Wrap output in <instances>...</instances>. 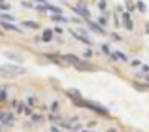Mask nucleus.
Here are the masks:
<instances>
[{"instance_id": "nucleus-1", "label": "nucleus", "mask_w": 149, "mask_h": 132, "mask_svg": "<svg viewBox=\"0 0 149 132\" xmlns=\"http://www.w3.org/2000/svg\"><path fill=\"white\" fill-rule=\"evenodd\" d=\"M72 104L76 108H85V110L93 111V113H96V115H102V117H109V110L106 106H102L100 102H96V100H85V98H81V100L72 102Z\"/></svg>"}, {"instance_id": "nucleus-2", "label": "nucleus", "mask_w": 149, "mask_h": 132, "mask_svg": "<svg viewBox=\"0 0 149 132\" xmlns=\"http://www.w3.org/2000/svg\"><path fill=\"white\" fill-rule=\"evenodd\" d=\"M26 74V66L21 64H13V63H8V64H0V77H6V79H13V77H21Z\"/></svg>"}, {"instance_id": "nucleus-3", "label": "nucleus", "mask_w": 149, "mask_h": 132, "mask_svg": "<svg viewBox=\"0 0 149 132\" xmlns=\"http://www.w3.org/2000/svg\"><path fill=\"white\" fill-rule=\"evenodd\" d=\"M70 10L74 11V13H77L79 17H83V19H91V11H89V8H87V4L85 2H77L76 6H70Z\"/></svg>"}, {"instance_id": "nucleus-4", "label": "nucleus", "mask_w": 149, "mask_h": 132, "mask_svg": "<svg viewBox=\"0 0 149 132\" xmlns=\"http://www.w3.org/2000/svg\"><path fill=\"white\" fill-rule=\"evenodd\" d=\"M74 68L77 70V72H96V64H93V63H89V60H85V59H81L79 63H77Z\"/></svg>"}, {"instance_id": "nucleus-5", "label": "nucleus", "mask_w": 149, "mask_h": 132, "mask_svg": "<svg viewBox=\"0 0 149 132\" xmlns=\"http://www.w3.org/2000/svg\"><path fill=\"white\" fill-rule=\"evenodd\" d=\"M64 96L70 100V102H76V100H81L83 98V94H81V91H77V89H64Z\"/></svg>"}, {"instance_id": "nucleus-6", "label": "nucleus", "mask_w": 149, "mask_h": 132, "mask_svg": "<svg viewBox=\"0 0 149 132\" xmlns=\"http://www.w3.org/2000/svg\"><path fill=\"white\" fill-rule=\"evenodd\" d=\"M15 121V115L11 111H0V126H8Z\"/></svg>"}, {"instance_id": "nucleus-7", "label": "nucleus", "mask_w": 149, "mask_h": 132, "mask_svg": "<svg viewBox=\"0 0 149 132\" xmlns=\"http://www.w3.org/2000/svg\"><path fill=\"white\" fill-rule=\"evenodd\" d=\"M0 26H2L4 30H10V32H15V34H21L23 28L21 26H17L15 23H6V21H0Z\"/></svg>"}, {"instance_id": "nucleus-8", "label": "nucleus", "mask_w": 149, "mask_h": 132, "mask_svg": "<svg viewBox=\"0 0 149 132\" xmlns=\"http://www.w3.org/2000/svg\"><path fill=\"white\" fill-rule=\"evenodd\" d=\"M87 26H89V30H93L95 34H102V36H108V32H106V28H102V26H98L95 21H91L89 19L87 21Z\"/></svg>"}, {"instance_id": "nucleus-9", "label": "nucleus", "mask_w": 149, "mask_h": 132, "mask_svg": "<svg viewBox=\"0 0 149 132\" xmlns=\"http://www.w3.org/2000/svg\"><path fill=\"white\" fill-rule=\"evenodd\" d=\"M44 57H45L47 60H51L53 64H57V66H66L64 63H62V57H61V55H53V53H45Z\"/></svg>"}, {"instance_id": "nucleus-10", "label": "nucleus", "mask_w": 149, "mask_h": 132, "mask_svg": "<svg viewBox=\"0 0 149 132\" xmlns=\"http://www.w3.org/2000/svg\"><path fill=\"white\" fill-rule=\"evenodd\" d=\"M130 85H132V89H136L138 92H146V91H149V87H147L146 83H142L140 79H132Z\"/></svg>"}, {"instance_id": "nucleus-11", "label": "nucleus", "mask_w": 149, "mask_h": 132, "mask_svg": "<svg viewBox=\"0 0 149 132\" xmlns=\"http://www.w3.org/2000/svg\"><path fill=\"white\" fill-rule=\"evenodd\" d=\"M4 55H6L13 64H21V63H23V57L17 55V53H13V51H4Z\"/></svg>"}, {"instance_id": "nucleus-12", "label": "nucleus", "mask_w": 149, "mask_h": 132, "mask_svg": "<svg viewBox=\"0 0 149 132\" xmlns=\"http://www.w3.org/2000/svg\"><path fill=\"white\" fill-rule=\"evenodd\" d=\"M109 59H113V60H121V63H127L128 57L125 55L123 51H111V53H109Z\"/></svg>"}, {"instance_id": "nucleus-13", "label": "nucleus", "mask_w": 149, "mask_h": 132, "mask_svg": "<svg viewBox=\"0 0 149 132\" xmlns=\"http://www.w3.org/2000/svg\"><path fill=\"white\" fill-rule=\"evenodd\" d=\"M21 28H30V30H38V28H40V25H38L36 21H30V19H26V21H21Z\"/></svg>"}, {"instance_id": "nucleus-14", "label": "nucleus", "mask_w": 149, "mask_h": 132, "mask_svg": "<svg viewBox=\"0 0 149 132\" xmlns=\"http://www.w3.org/2000/svg\"><path fill=\"white\" fill-rule=\"evenodd\" d=\"M53 36H55V34H53V30H51V28H45L44 32H42L40 42H44V44H49V42L53 40Z\"/></svg>"}, {"instance_id": "nucleus-15", "label": "nucleus", "mask_w": 149, "mask_h": 132, "mask_svg": "<svg viewBox=\"0 0 149 132\" xmlns=\"http://www.w3.org/2000/svg\"><path fill=\"white\" fill-rule=\"evenodd\" d=\"M44 121H45V117L40 115V113H32L30 115V123H32V125H42Z\"/></svg>"}, {"instance_id": "nucleus-16", "label": "nucleus", "mask_w": 149, "mask_h": 132, "mask_svg": "<svg viewBox=\"0 0 149 132\" xmlns=\"http://www.w3.org/2000/svg\"><path fill=\"white\" fill-rule=\"evenodd\" d=\"M51 21L57 23V25H62V23H70V19H66L64 15H53V17H51Z\"/></svg>"}, {"instance_id": "nucleus-17", "label": "nucleus", "mask_w": 149, "mask_h": 132, "mask_svg": "<svg viewBox=\"0 0 149 132\" xmlns=\"http://www.w3.org/2000/svg\"><path fill=\"white\" fill-rule=\"evenodd\" d=\"M0 21H6V23H13L15 21V17H13V13H10V11H8V13H0Z\"/></svg>"}, {"instance_id": "nucleus-18", "label": "nucleus", "mask_w": 149, "mask_h": 132, "mask_svg": "<svg viewBox=\"0 0 149 132\" xmlns=\"http://www.w3.org/2000/svg\"><path fill=\"white\" fill-rule=\"evenodd\" d=\"M95 23H96V25H98V26H102V28H106V25H108L109 21H108V17H106V15H100V17L96 19Z\"/></svg>"}, {"instance_id": "nucleus-19", "label": "nucleus", "mask_w": 149, "mask_h": 132, "mask_svg": "<svg viewBox=\"0 0 149 132\" xmlns=\"http://www.w3.org/2000/svg\"><path fill=\"white\" fill-rule=\"evenodd\" d=\"M136 10H140V11H147V4L143 2V0H136Z\"/></svg>"}, {"instance_id": "nucleus-20", "label": "nucleus", "mask_w": 149, "mask_h": 132, "mask_svg": "<svg viewBox=\"0 0 149 132\" xmlns=\"http://www.w3.org/2000/svg\"><path fill=\"white\" fill-rule=\"evenodd\" d=\"M125 8H127V11L130 13V11H134V10H136V4L132 2V0H125Z\"/></svg>"}, {"instance_id": "nucleus-21", "label": "nucleus", "mask_w": 149, "mask_h": 132, "mask_svg": "<svg viewBox=\"0 0 149 132\" xmlns=\"http://www.w3.org/2000/svg\"><path fill=\"white\" fill-rule=\"evenodd\" d=\"M8 100V87H0V102Z\"/></svg>"}, {"instance_id": "nucleus-22", "label": "nucleus", "mask_w": 149, "mask_h": 132, "mask_svg": "<svg viewBox=\"0 0 149 132\" xmlns=\"http://www.w3.org/2000/svg\"><path fill=\"white\" fill-rule=\"evenodd\" d=\"M47 119L53 123V125H58V123H61V117H58V113H49Z\"/></svg>"}, {"instance_id": "nucleus-23", "label": "nucleus", "mask_w": 149, "mask_h": 132, "mask_svg": "<svg viewBox=\"0 0 149 132\" xmlns=\"http://www.w3.org/2000/svg\"><path fill=\"white\" fill-rule=\"evenodd\" d=\"M11 10V6L8 2H0V13H8Z\"/></svg>"}, {"instance_id": "nucleus-24", "label": "nucleus", "mask_w": 149, "mask_h": 132, "mask_svg": "<svg viewBox=\"0 0 149 132\" xmlns=\"http://www.w3.org/2000/svg\"><path fill=\"white\" fill-rule=\"evenodd\" d=\"M58 108H61V104H58L57 100H53V102H51V106H49L51 113H57V111H58Z\"/></svg>"}, {"instance_id": "nucleus-25", "label": "nucleus", "mask_w": 149, "mask_h": 132, "mask_svg": "<svg viewBox=\"0 0 149 132\" xmlns=\"http://www.w3.org/2000/svg\"><path fill=\"white\" fill-rule=\"evenodd\" d=\"M47 4L49 2H42V4H34V8H36L38 11H47Z\"/></svg>"}, {"instance_id": "nucleus-26", "label": "nucleus", "mask_w": 149, "mask_h": 132, "mask_svg": "<svg viewBox=\"0 0 149 132\" xmlns=\"http://www.w3.org/2000/svg\"><path fill=\"white\" fill-rule=\"evenodd\" d=\"M98 10L100 11H106V10H108V0H98Z\"/></svg>"}, {"instance_id": "nucleus-27", "label": "nucleus", "mask_w": 149, "mask_h": 132, "mask_svg": "<svg viewBox=\"0 0 149 132\" xmlns=\"http://www.w3.org/2000/svg\"><path fill=\"white\" fill-rule=\"evenodd\" d=\"M26 102H29V106L32 108V106H36V104H38V98L32 94V96H29V98H26Z\"/></svg>"}, {"instance_id": "nucleus-28", "label": "nucleus", "mask_w": 149, "mask_h": 132, "mask_svg": "<svg viewBox=\"0 0 149 132\" xmlns=\"http://www.w3.org/2000/svg\"><path fill=\"white\" fill-rule=\"evenodd\" d=\"M100 49H102V53H104V55H108V57H109V53H111V47H109L108 44H102V47H100Z\"/></svg>"}, {"instance_id": "nucleus-29", "label": "nucleus", "mask_w": 149, "mask_h": 132, "mask_svg": "<svg viewBox=\"0 0 149 132\" xmlns=\"http://www.w3.org/2000/svg\"><path fill=\"white\" fill-rule=\"evenodd\" d=\"M79 130H81L79 123H72V125H70V132H79Z\"/></svg>"}, {"instance_id": "nucleus-30", "label": "nucleus", "mask_w": 149, "mask_h": 132, "mask_svg": "<svg viewBox=\"0 0 149 132\" xmlns=\"http://www.w3.org/2000/svg\"><path fill=\"white\" fill-rule=\"evenodd\" d=\"M142 64H143V63H142L140 59H132V60H130V66H132V68H140Z\"/></svg>"}, {"instance_id": "nucleus-31", "label": "nucleus", "mask_w": 149, "mask_h": 132, "mask_svg": "<svg viewBox=\"0 0 149 132\" xmlns=\"http://www.w3.org/2000/svg\"><path fill=\"white\" fill-rule=\"evenodd\" d=\"M125 23V28L127 30H134V23H132V19H128V21H123Z\"/></svg>"}, {"instance_id": "nucleus-32", "label": "nucleus", "mask_w": 149, "mask_h": 132, "mask_svg": "<svg viewBox=\"0 0 149 132\" xmlns=\"http://www.w3.org/2000/svg\"><path fill=\"white\" fill-rule=\"evenodd\" d=\"M21 6H23V8H29V10H30V8H34V2H32V0H23Z\"/></svg>"}, {"instance_id": "nucleus-33", "label": "nucleus", "mask_w": 149, "mask_h": 132, "mask_svg": "<svg viewBox=\"0 0 149 132\" xmlns=\"http://www.w3.org/2000/svg\"><path fill=\"white\" fill-rule=\"evenodd\" d=\"M93 53H95V51H93V49H91V47H87V49H85V51H83V59H85V60H87V59H89V57H93Z\"/></svg>"}, {"instance_id": "nucleus-34", "label": "nucleus", "mask_w": 149, "mask_h": 132, "mask_svg": "<svg viewBox=\"0 0 149 132\" xmlns=\"http://www.w3.org/2000/svg\"><path fill=\"white\" fill-rule=\"evenodd\" d=\"M23 110H25V104H23V102L15 104V111H17V113H23Z\"/></svg>"}, {"instance_id": "nucleus-35", "label": "nucleus", "mask_w": 149, "mask_h": 132, "mask_svg": "<svg viewBox=\"0 0 149 132\" xmlns=\"http://www.w3.org/2000/svg\"><path fill=\"white\" fill-rule=\"evenodd\" d=\"M23 113H25V115H29V117H30V115L34 113V110H32L30 106H26V104H25V110H23Z\"/></svg>"}, {"instance_id": "nucleus-36", "label": "nucleus", "mask_w": 149, "mask_h": 132, "mask_svg": "<svg viewBox=\"0 0 149 132\" xmlns=\"http://www.w3.org/2000/svg\"><path fill=\"white\" fill-rule=\"evenodd\" d=\"M109 38H111V40H115V42H121V40H123V36H119V34H117V32L109 34Z\"/></svg>"}, {"instance_id": "nucleus-37", "label": "nucleus", "mask_w": 149, "mask_h": 132, "mask_svg": "<svg viewBox=\"0 0 149 132\" xmlns=\"http://www.w3.org/2000/svg\"><path fill=\"white\" fill-rule=\"evenodd\" d=\"M140 68H142V70H140L142 74H149V64H142Z\"/></svg>"}, {"instance_id": "nucleus-38", "label": "nucleus", "mask_w": 149, "mask_h": 132, "mask_svg": "<svg viewBox=\"0 0 149 132\" xmlns=\"http://www.w3.org/2000/svg\"><path fill=\"white\" fill-rule=\"evenodd\" d=\"M47 132H62V130L58 129L57 125H53V126H49V130H47Z\"/></svg>"}, {"instance_id": "nucleus-39", "label": "nucleus", "mask_w": 149, "mask_h": 132, "mask_svg": "<svg viewBox=\"0 0 149 132\" xmlns=\"http://www.w3.org/2000/svg\"><path fill=\"white\" fill-rule=\"evenodd\" d=\"M51 85H53V87H55V89H61V83H58V81H57V79H51Z\"/></svg>"}, {"instance_id": "nucleus-40", "label": "nucleus", "mask_w": 149, "mask_h": 132, "mask_svg": "<svg viewBox=\"0 0 149 132\" xmlns=\"http://www.w3.org/2000/svg\"><path fill=\"white\" fill-rule=\"evenodd\" d=\"M51 30H53V34H62V28H61V26H55V28H51Z\"/></svg>"}, {"instance_id": "nucleus-41", "label": "nucleus", "mask_w": 149, "mask_h": 132, "mask_svg": "<svg viewBox=\"0 0 149 132\" xmlns=\"http://www.w3.org/2000/svg\"><path fill=\"white\" fill-rule=\"evenodd\" d=\"M87 126H89V129H93V126H96V123H95V121H89Z\"/></svg>"}, {"instance_id": "nucleus-42", "label": "nucleus", "mask_w": 149, "mask_h": 132, "mask_svg": "<svg viewBox=\"0 0 149 132\" xmlns=\"http://www.w3.org/2000/svg\"><path fill=\"white\" fill-rule=\"evenodd\" d=\"M146 32L149 34V23H147V25H146Z\"/></svg>"}, {"instance_id": "nucleus-43", "label": "nucleus", "mask_w": 149, "mask_h": 132, "mask_svg": "<svg viewBox=\"0 0 149 132\" xmlns=\"http://www.w3.org/2000/svg\"><path fill=\"white\" fill-rule=\"evenodd\" d=\"M108 132H117V129H108Z\"/></svg>"}, {"instance_id": "nucleus-44", "label": "nucleus", "mask_w": 149, "mask_h": 132, "mask_svg": "<svg viewBox=\"0 0 149 132\" xmlns=\"http://www.w3.org/2000/svg\"><path fill=\"white\" fill-rule=\"evenodd\" d=\"M79 132H91V130H87V129H81Z\"/></svg>"}, {"instance_id": "nucleus-45", "label": "nucleus", "mask_w": 149, "mask_h": 132, "mask_svg": "<svg viewBox=\"0 0 149 132\" xmlns=\"http://www.w3.org/2000/svg\"><path fill=\"white\" fill-rule=\"evenodd\" d=\"M34 2H38V4H42V2H45V0H34Z\"/></svg>"}, {"instance_id": "nucleus-46", "label": "nucleus", "mask_w": 149, "mask_h": 132, "mask_svg": "<svg viewBox=\"0 0 149 132\" xmlns=\"http://www.w3.org/2000/svg\"><path fill=\"white\" fill-rule=\"evenodd\" d=\"M0 130H2V126H0Z\"/></svg>"}]
</instances>
